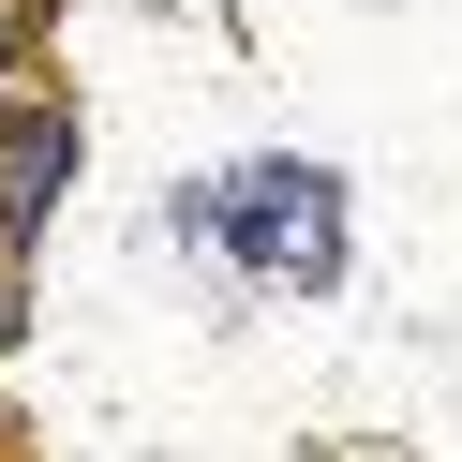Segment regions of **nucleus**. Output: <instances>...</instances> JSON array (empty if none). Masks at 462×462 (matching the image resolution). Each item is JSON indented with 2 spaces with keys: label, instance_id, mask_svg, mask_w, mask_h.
Here are the masks:
<instances>
[{
  "label": "nucleus",
  "instance_id": "1",
  "mask_svg": "<svg viewBox=\"0 0 462 462\" xmlns=\"http://www.w3.org/2000/svg\"><path fill=\"white\" fill-rule=\"evenodd\" d=\"M254 254H269L283 283H313V269H328V194H313V209H299V194H254Z\"/></svg>",
  "mask_w": 462,
  "mask_h": 462
}]
</instances>
